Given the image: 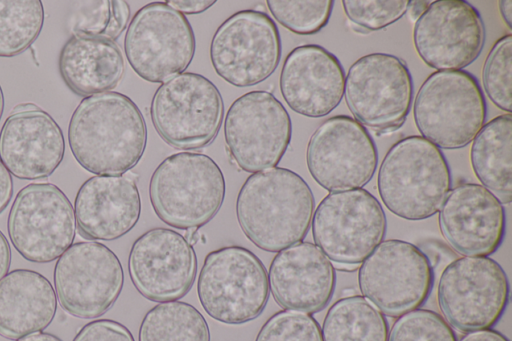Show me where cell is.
<instances>
[{
    "label": "cell",
    "mask_w": 512,
    "mask_h": 341,
    "mask_svg": "<svg viewBox=\"0 0 512 341\" xmlns=\"http://www.w3.org/2000/svg\"><path fill=\"white\" fill-rule=\"evenodd\" d=\"M147 127L136 103L120 92L84 97L68 126L70 150L78 164L96 175H123L141 160Z\"/></svg>",
    "instance_id": "6da1fadb"
},
{
    "label": "cell",
    "mask_w": 512,
    "mask_h": 341,
    "mask_svg": "<svg viewBox=\"0 0 512 341\" xmlns=\"http://www.w3.org/2000/svg\"><path fill=\"white\" fill-rule=\"evenodd\" d=\"M314 205L313 193L300 175L272 167L247 177L235 208L245 236L261 250L279 252L306 237Z\"/></svg>",
    "instance_id": "7a4b0ae2"
},
{
    "label": "cell",
    "mask_w": 512,
    "mask_h": 341,
    "mask_svg": "<svg viewBox=\"0 0 512 341\" xmlns=\"http://www.w3.org/2000/svg\"><path fill=\"white\" fill-rule=\"evenodd\" d=\"M378 193L396 216L418 221L435 215L451 189L450 169L440 148L422 136L402 138L384 156Z\"/></svg>",
    "instance_id": "3957f363"
},
{
    "label": "cell",
    "mask_w": 512,
    "mask_h": 341,
    "mask_svg": "<svg viewBox=\"0 0 512 341\" xmlns=\"http://www.w3.org/2000/svg\"><path fill=\"white\" fill-rule=\"evenodd\" d=\"M221 168L208 155L179 152L154 170L149 197L158 218L176 229H199L210 222L225 198Z\"/></svg>",
    "instance_id": "277c9868"
},
{
    "label": "cell",
    "mask_w": 512,
    "mask_h": 341,
    "mask_svg": "<svg viewBox=\"0 0 512 341\" xmlns=\"http://www.w3.org/2000/svg\"><path fill=\"white\" fill-rule=\"evenodd\" d=\"M413 115L422 137L442 149L468 145L485 124L487 107L475 77L464 70L436 71L420 86Z\"/></svg>",
    "instance_id": "5b68a950"
},
{
    "label": "cell",
    "mask_w": 512,
    "mask_h": 341,
    "mask_svg": "<svg viewBox=\"0 0 512 341\" xmlns=\"http://www.w3.org/2000/svg\"><path fill=\"white\" fill-rule=\"evenodd\" d=\"M262 261L249 249L231 245L209 252L200 270L197 294L204 311L224 324L256 319L269 298Z\"/></svg>",
    "instance_id": "8992f818"
},
{
    "label": "cell",
    "mask_w": 512,
    "mask_h": 341,
    "mask_svg": "<svg viewBox=\"0 0 512 341\" xmlns=\"http://www.w3.org/2000/svg\"><path fill=\"white\" fill-rule=\"evenodd\" d=\"M223 116L224 102L219 89L194 72H183L163 82L150 103L155 130L176 149L208 146L219 133Z\"/></svg>",
    "instance_id": "52a82bcc"
},
{
    "label": "cell",
    "mask_w": 512,
    "mask_h": 341,
    "mask_svg": "<svg viewBox=\"0 0 512 341\" xmlns=\"http://www.w3.org/2000/svg\"><path fill=\"white\" fill-rule=\"evenodd\" d=\"M386 227L380 202L363 188L330 192L312 217L316 246L344 268L362 263L382 242Z\"/></svg>",
    "instance_id": "ba28073f"
},
{
    "label": "cell",
    "mask_w": 512,
    "mask_h": 341,
    "mask_svg": "<svg viewBox=\"0 0 512 341\" xmlns=\"http://www.w3.org/2000/svg\"><path fill=\"white\" fill-rule=\"evenodd\" d=\"M195 48V35L186 16L160 1L141 7L124 37L130 66L151 83H163L183 73L193 60Z\"/></svg>",
    "instance_id": "9c48e42d"
},
{
    "label": "cell",
    "mask_w": 512,
    "mask_h": 341,
    "mask_svg": "<svg viewBox=\"0 0 512 341\" xmlns=\"http://www.w3.org/2000/svg\"><path fill=\"white\" fill-rule=\"evenodd\" d=\"M346 104L364 127L378 133L400 128L409 114L413 82L397 56L371 53L357 59L345 76Z\"/></svg>",
    "instance_id": "30bf717a"
},
{
    "label": "cell",
    "mask_w": 512,
    "mask_h": 341,
    "mask_svg": "<svg viewBox=\"0 0 512 341\" xmlns=\"http://www.w3.org/2000/svg\"><path fill=\"white\" fill-rule=\"evenodd\" d=\"M437 295L442 313L456 329H490L505 311L509 282L503 268L492 258L466 256L445 267Z\"/></svg>",
    "instance_id": "8fae6325"
},
{
    "label": "cell",
    "mask_w": 512,
    "mask_h": 341,
    "mask_svg": "<svg viewBox=\"0 0 512 341\" xmlns=\"http://www.w3.org/2000/svg\"><path fill=\"white\" fill-rule=\"evenodd\" d=\"M292 136V122L283 104L269 91L253 90L230 105L224 139L234 163L243 171L276 167Z\"/></svg>",
    "instance_id": "7c38bea8"
},
{
    "label": "cell",
    "mask_w": 512,
    "mask_h": 341,
    "mask_svg": "<svg viewBox=\"0 0 512 341\" xmlns=\"http://www.w3.org/2000/svg\"><path fill=\"white\" fill-rule=\"evenodd\" d=\"M281 39L276 23L263 11L246 9L228 17L210 43L212 66L224 81L250 87L265 81L279 65Z\"/></svg>",
    "instance_id": "4fadbf2b"
},
{
    "label": "cell",
    "mask_w": 512,
    "mask_h": 341,
    "mask_svg": "<svg viewBox=\"0 0 512 341\" xmlns=\"http://www.w3.org/2000/svg\"><path fill=\"white\" fill-rule=\"evenodd\" d=\"M358 284L362 295L379 311L399 317L426 301L433 286V269L416 245L389 239L362 262Z\"/></svg>",
    "instance_id": "5bb4252c"
},
{
    "label": "cell",
    "mask_w": 512,
    "mask_h": 341,
    "mask_svg": "<svg viewBox=\"0 0 512 341\" xmlns=\"http://www.w3.org/2000/svg\"><path fill=\"white\" fill-rule=\"evenodd\" d=\"M10 241L34 263L59 258L75 238L74 209L66 194L52 183H31L16 195L7 220Z\"/></svg>",
    "instance_id": "9a60e30c"
},
{
    "label": "cell",
    "mask_w": 512,
    "mask_h": 341,
    "mask_svg": "<svg viewBox=\"0 0 512 341\" xmlns=\"http://www.w3.org/2000/svg\"><path fill=\"white\" fill-rule=\"evenodd\" d=\"M54 285L61 307L81 319L104 315L119 298L124 272L118 256L94 241L72 244L57 260Z\"/></svg>",
    "instance_id": "2e32d148"
},
{
    "label": "cell",
    "mask_w": 512,
    "mask_h": 341,
    "mask_svg": "<svg viewBox=\"0 0 512 341\" xmlns=\"http://www.w3.org/2000/svg\"><path fill=\"white\" fill-rule=\"evenodd\" d=\"M306 163L312 178L330 192L358 189L373 177L376 145L367 129L352 117L324 120L311 135Z\"/></svg>",
    "instance_id": "e0dca14e"
},
{
    "label": "cell",
    "mask_w": 512,
    "mask_h": 341,
    "mask_svg": "<svg viewBox=\"0 0 512 341\" xmlns=\"http://www.w3.org/2000/svg\"><path fill=\"white\" fill-rule=\"evenodd\" d=\"M128 272L136 290L152 302L183 298L192 288L197 273L193 246L180 233L152 228L132 244Z\"/></svg>",
    "instance_id": "ac0fdd59"
},
{
    "label": "cell",
    "mask_w": 512,
    "mask_h": 341,
    "mask_svg": "<svg viewBox=\"0 0 512 341\" xmlns=\"http://www.w3.org/2000/svg\"><path fill=\"white\" fill-rule=\"evenodd\" d=\"M413 42L429 67L461 70L481 53L485 27L479 12L467 1L438 0L415 22Z\"/></svg>",
    "instance_id": "d6986e66"
},
{
    "label": "cell",
    "mask_w": 512,
    "mask_h": 341,
    "mask_svg": "<svg viewBox=\"0 0 512 341\" xmlns=\"http://www.w3.org/2000/svg\"><path fill=\"white\" fill-rule=\"evenodd\" d=\"M65 153L62 129L45 110L32 103L15 106L0 131V160L18 179L49 177Z\"/></svg>",
    "instance_id": "ffe728a7"
},
{
    "label": "cell",
    "mask_w": 512,
    "mask_h": 341,
    "mask_svg": "<svg viewBox=\"0 0 512 341\" xmlns=\"http://www.w3.org/2000/svg\"><path fill=\"white\" fill-rule=\"evenodd\" d=\"M439 211L442 235L457 253L489 256L501 245L505 210L482 185L462 183L450 189Z\"/></svg>",
    "instance_id": "44dd1931"
},
{
    "label": "cell",
    "mask_w": 512,
    "mask_h": 341,
    "mask_svg": "<svg viewBox=\"0 0 512 341\" xmlns=\"http://www.w3.org/2000/svg\"><path fill=\"white\" fill-rule=\"evenodd\" d=\"M279 86L290 109L309 118H320L341 102L345 73L334 54L320 45L305 44L286 56Z\"/></svg>",
    "instance_id": "7402d4cb"
},
{
    "label": "cell",
    "mask_w": 512,
    "mask_h": 341,
    "mask_svg": "<svg viewBox=\"0 0 512 341\" xmlns=\"http://www.w3.org/2000/svg\"><path fill=\"white\" fill-rule=\"evenodd\" d=\"M269 289L285 310L313 314L330 302L335 268L313 243L299 242L279 251L269 267Z\"/></svg>",
    "instance_id": "603a6c76"
},
{
    "label": "cell",
    "mask_w": 512,
    "mask_h": 341,
    "mask_svg": "<svg viewBox=\"0 0 512 341\" xmlns=\"http://www.w3.org/2000/svg\"><path fill=\"white\" fill-rule=\"evenodd\" d=\"M138 176L96 175L78 189L74 215L79 234L88 240L113 241L131 231L141 215Z\"/></svg>",
    "instance_id": "cb8c5ba5"
},
{
    "label": "cell",
    "mask_w": 512,
    "mask_h": 341,
    "mask_svg": "<svg viewBox=\"0 0 512 341\" xmlns=\"http://www.w3.org/2000/svg\"><path fill=\"white\" fill-rule=\"evenodd\" d=\"M56 311L52 284L39 272L15 269L0 280V336L17 340L42 332Z\"/></svg>",
    "instance_id": "d4e9b609"
},
{
    "label": "cell",
    "mask_w": 512,
    "mask_h": 341,
    "mask_svg": "<svg viewBox=\"0 0 512 341\" xmlns=\"http://www.w3.org/2000/svg\"><path fill=\"white\" fill-rule=\"evenodd\" d=\"M58 68L74 93L88 97L115 88L123 77L125 64L114 41L73 33L60 51Z\"/></svg>",
    "instance_id": "484cf974"
},
{
    "label": "cell",
    "mask_w": 512,
    "mask_h": 341,
    "mask_svg": "<svg viewBox=\"0 0 512 341\" xmlns=\"http://www.w3.org/2000/svg\"><path fill=\"white\" fill-rule=\"evenodd\" d=\"M511 141L512 116L507 113L484 124L470 149L476 177L502 204L512 201Z\"/></svg>",
    "instance_id": "4316f807"
},
{
    "label": "cell",
    "mask_w": 512,
    "mask_h": 341,
    "mask_svg": "<svg viewBox=\"0 0 512 341\" xmlns=\"http://www.w3.org/2000/svg\"><path fill=\"white\" fill-rule=\"evenodd\" d=\"M321 333L323 341H388V323L366 298L344 296L329 308Z\"/></svg>",
    "instance_id": "83f0119b"
},
{
    "label": "cell",
    "mask_w": 512,
    "mask_h": 341,
    "mask_svg": "<svg viewBox=\"0 0 512 341\" xmlns=\"http://www.w3.org/2000/svg\"><path fill=\"white\" fill-rule=\"evenodd\" d=\"M139 341H210L204 316L193 305L182 301L160 303L143 317Z\"/></svg>",
    "instance_id": "f1b7e54d"
},
{
    "label": "cell",
    "mask_w": 512,
    "mask_h": 341,
    "mask_svg": "<svg viewBox=\"0 0 512 341\" xmlns=\"http://www.w3.org/2000/svg\"><path fill=\"white\" fill-rule=\"evenodd\" d=\"M43 24L40 0H0V57L26 51L40 35Z\"/></svg>",
    "instance_id": "f546056e"
},
{
    "label": "cell",
    "mask_w": 512,
    "mask_h": 341,
    "mask_svg": "<svg viewBox=\"0 0 512 341\" xmlns=\"http://www.w3.org/2000/svg\"><path fill=\"white\" fill-rule=\"evenodd\" d=\"M81 4L73 17V33L114 41L129 22L130 7L126 1H88Z\"/></svg>",
    "instance_id": "4dcf8cb0"
},
{
    "label": "cell",
    "mask_w": 512,
    "mask_h": 341,
    "mask_svg": "<svg viewBox=\"0 0 512 341\" xmlns=\"http://www.w3.org/2000/svg\"><path fill=\"white\" fill-rule=\"evenodd\" d=\"M272 16L298 35H312L324 28L331 16V0H268Z\"/></svg>",
    "instance_id": "1f68e13d"
},
{
    "label": "cell",
    "mask_w": 512,
    "mask_h": 341,
    "mask_svg": "<svg viewBox=\"0 0 512 341\" xmlns=\"http://www.w3.org/2000/svg\"><path fill=\"white\" fill-rule=\"evenodd\" d=\"M512 36L500 37L488 53L482 70V83L491 102L511 114Z\"/></svg>",
    "instance_id": "d6a6232c"
},
{
    "label": "cell",
    "mask_w": 512,
    "mask_h": 341,
    "mask_svg": "<svg viewBox=\"0 0 512 341\" xmlns=\"http://www.w3.org/2000/svg\"><path fill=\"white\" fill-rule=\"evenodd\" d=\"M388 341H457L447 321L428 309L409 311L394 322Z\"/></svg>",
    "instance_id": "836d02e7"
},
{
    "label": "cell",
    "mask_w": 512,
    "mask_h": 341,
    "mask_svg": "<svg viewBox=\"0 0 512 341\" xmlns=\"http://www.w3.org/2000/svg\"><path fill=\"white\" fill-rule=\"evenodd\" d=\"M255 341H323L318 322L307 313L281 310L261 327Z\"/></svg>",
    "instance_id": "e575fe53"
},
{
    "label": "cell",
    "mask_w": 512,
    "mask_h": 341,
    "mask_svg": "<svg viewBox=\"0 0 512 341\" xmlns=\"http://www.w3.org/2000/svg\"><path fill=\"white\" fill-rule=\"evenodd\" d=\"M409 0H344L348 19L368 31L381 30L398 21L407 11Z\"/></svg>",
    "instance_id": "d590c367"
},
{
    "label": "cell",
    "mask_w": 512,
    "mask_h": 341,
    "mask_svg": "<svg viewBox=\"0 0 512 341\" xmlns=\"http://www.w3.org/2000/svg\"><path fill=\"white\" fill-rule=\"evenodd\" d=\"M72 341H135L131 332L123 324L99 319L85 324Z\"/></svg>",
    "instance_id": "8d00e7d4"
},
{
    "label": "cell",
    "mask_w": 512,
    "mask_h": 341,
    "mask_svg": "<svg viewBox=\"0 0 512 341\" xmlns=\"http://www.w3.org/2000/svg\"><path fill=\"white\" fill-rule=\"evenodd\" d=\"M215 0H171L166 1L175 10L182 14H199L215 4Z\"/></svg>",
    "instance_id": "74e56055"
},
{
    "label": "cell",
    "mask_w": 512,
    "mask_h": 341,
    "mask_svg": "<svg viewBox=\"0 0 512 341\" xmlns=\"http://www.w3.org/2000/svg\"><path fill=\"white\" fill-rule=\"evenodd\" d=\"M13 196L11 173L0 160V214L6 209Z\"/></svg>",
    "instance_id": "f35d334b"
},
{
    "label": "cell",
    "mask_w": 512,
    "mask_h": 341,
    "mask_svg": "<svg viewBox=\"0 0 512 341\" xmlns=\"http://www.w3.org/2000/svg\"><path fill=\"white\" fill-rule=\"evenodd\" d=\"M460 341H509L503 334L493 329L468 332Z\"/></svg>",
    "instance_id": "ab89813d"
},
{
    "label": "cell",
    "mask_w": 512,
    "mask_h": 341,
    "mask_svg": "<svg viewBox=\"0 0 512 341\" xmlns=\"http://www.w3.org/2000/svg\"><path fill=\"white\" fill-rule=\"evenodd\" d=\"M11 264V249L5 235L0 231V280L8 274Z\"/></svg>",
    "instance_id": "60d3db41"
},
{
    "label": "cell",
    "mask_w": 512,
    "mask_h": 341,
    "mask_svg": "<svg viewBox=\"0 0 512 341\" xmlns=\"http://www.w3.org/2000/svg\"><path fill=\"white\" fill-rule=\"evenodd\" d=\"M430 3V1H410L406 11L408 13L409 19L416 22L419 17L426 11Z\"/></svg>",
    "instance_id": "b9f144b4"
},
{
    "label": "cell",
    "mask_w": 512,
    "mask_h": 341,
    "mask_svg": "<svg viewBox=\"0 0 512 341\" xmlns=\"http://www.w3.org/2000/svg\"><path fill=\"white\" fill-rule=\"evenodd\" d=\"M16 341H63L54 334L47 332H36L27 336L21 337Z\"/></svg>",
    "instance_id": "7bdbcfd3"
},
{
    "label": "cell",
    "mask_w": 512,
    "mask_h": 341,
    "mask_svg": "<svg viewBox=\"0 0 512 341\" xmlns=\"http://www.w3.org/2000/svg\"><path fill=\"white\" fill-rule=\"evenodd\" d=\"M499 11L504 22L511 29L512 2L510 0L499 1Z\"/></svg>",
    "instance_id": "ee69618b"
},
{
    "label": "cell",
    "mask_w": 512,
    "mask_h": 341,
    "mask_svg": "<svg viewBox=\"0 0 512 341\" xmlns=\"http://www.w3.org/2000/svg\"><path fill=\"white\" fill-rule=\"evenodd\" d=\"M184 237L191 245H193L201 239V234L198 229H189L186 230V235Z\"/></svg>",
    "instance_id": "f6af8a7d"
},
{
    "label": "cell",
    "mask_w": 512,
    "mask_h": 341,
    "mask_svg": "<svg viewBox=\"0 0 512 341\" xmlns=\"http://www.w3.org/2000/svg\"><path fill=\"white\" fill-rule=\"evenodd\" d=\"M4 94H3V90H2V87L0 85V120H1V117L3 115V111H4Z\"/></svg>",
    "instance_id": "bcb514c9"
}]
</instances>
